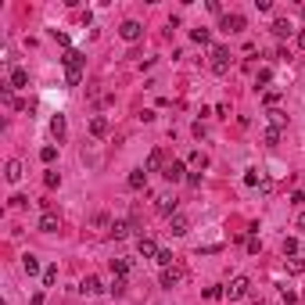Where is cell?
Listing matches in <instances>:
<instances>
[{"label":"cell","instance_id":"cell-1","mask_svg":"<svg viewBox=\"0 0 305 305\" xmlns=\"http://www.w3.org/2000/svg\"><path fill=\"white\" fill-rule=\"evenodd\" d=\"M83 65H86V58L79 51H68L65 54V79H68V86H79L83 83Z\"/></svg>","mask_w":305,"mask_h":305},{"label":"cell","instance_id":"cell-2","mask_svg":"<svg viewBox=\"0 0 305 305\" xmlns=\"http://www.w3.org/2000/svg\"><path fill=\"white\" fill-rule=\"evenodd\" d=\"M180 197L176 194H162V197H155V212L158 216H165V219H173V216H180Z\"/></svg>","mask_w":305,"mask_h":305},{"label":"cell","instance_id":"cell-3","mask_svg":"<svg viewBox=\"0 0 305 305\" xmlns=\"http://www.w3.org/2000/svg\"><path fill=\"white\" fill-rule=\"evenodd\" d=\"M223 291H226V298H230V302H237V298H248V291H251V280H248V277H234L230 284L223 287Z\"/></svg>","mask_w":305,"mask_h":305},{"label":"cell","instance_id":"cell-4","mask_svg":"<svg viewBox=\"0 0 305 305\" xmlns=\"http://www.w3.org/2000/svg\"><path fill=\"white\" fill-rule=\"evenodd\" d=\"M212 72H216V75L230 72V51H226V47H212Z\"/></svg>","mask_w":305,"mask_h":305},{"label":"cell","instance_id":"cell-5","mask_svg":"<svg viewBox=\"0 0 305 305\" xmlns=\"http://www.w3.org/2000/svg\"><path fill=\"white\" fill-rule=\"evenodd\" d=\"M119 36L126 40V43H136V40L144 36V25H140V22H133V18H126V22L119 25Z\"/></svg>","mask_w":305,"mask_h":305},{"label":"cell","instance_id":"cell-6","mask_svg":"<svg viewBox=\"0 0 305 305\" xmlns=\"http://www.w3.org/2000/svg\"><path fill=\"white\" fill-rule=\"evenodd\" d=\"M162 176L169 180V183H180L183 176H187V165H183L180 158H173V162H169V165H165V169H162Z\"/></svg>","mask_w":305,"mask_h":305},{"label":"cell","instance_id":"cell-7","mask_svg":"<svg viewBox=\"0 0 305 305\" xmlns=\"http://www.w3.org/2000/svg\"><path fill=\"white\" fill-rule=\"evenodd\" d=\"M136 251H140L144 258H158L162 248H158V241H155V237H144V234H140V241H136Z\"/></svg>","mask_w":305,"mask_h":305},{"label":"cell","instance_id":"cell-8","mask_svg":"<svg viewBox=\"0 0 305 305\" xmlns=\"http://www.w3.org/2000/svg\"><path fill=\"white\" fill-rule=\"evenodd\" d=\"M180 280H183V266H169V269H162V287H165V291H173Z\"/></svg>","mask_w":305,"mask_h":305},{"label":"cell","instance_id":"cell-9","mask_svg":"<svg viewBox=\"0 0 305 305\" xmlns=\"http://www.w3.org/2000/svg\"><path fill=\"white\" fill-rule=\"evenodd\" d=\"M244 25H248V22H244V14H223V29H226V33H244Z\"/></svg>","mask_w":305,"mask_h":305},{"label":"cell","instance_id":"cell-10","mask_svg":"<svg viewBox=\"0 0 305 305\" xmlns=\"http://www.w3.org/2000/svg\"><path fill=\"white\" fill-rule=\"evenodd\" d=\"M40 230H43V234H58V230H61L58 212H43V216H40Z\"/></svg>","mask_w":305,"mask_h":305},{"label":"cell","instance_id":"cell-11","mask_svg":"<svg viewBox=\"0 0 305 305\" xmlns=\"http://www.w3.org/2000/svg\"><path fill=\"white\" fill-rule=\"evenodd\" d=\"M7 86H11V90H22V86H29V72H25V68H11V75H7Z\"/></svg>","mask_w":305,"mask_h":305},{"label":"cell","instance_id":"cell-12","mask_svg":"<svg viewBox=\"0 0 305 305\" xmlns=\"http://www.w3.org/2000/svg\"><path fill=\"white\" fill-rule=\"evenodd\" d=\"M22 173H25V169H22V162H18V158H11V162L4 165V180H7V183H18Z\"/></svg>","mask_w":305,"mask_h":305},{"label":"cell","instance_id":"cell-13","mask_svg":"<svg viewBox=\"0 0 305 305\" xmlns=\"http://www.w3.org/2000/svg\"><path fill=\"white\" fill-rule=\"evenodd\" d=\"M90 136H97V140H101V136H108V119H104V115L90 119Z\"/></svg>","mask_w":305,"mask_h":305},{"label":"cell","instance_id":"cell-14","mask_svg":"<svg viewBox=\"0 0 305 305\" xmlns=\"http://www.w3.org/2000/svg\"><path fill=\"white\" fill-rule=\"evenodd\" d=\"M169 230H173V237H183V234L190 230V219L187 216H173L169 219Z\"/></svg>","mask_w":305,"mask_h":305},{"label":"cell","instance_id":"cell-15","mask_svg":"<svg viewBox=\"0 0 305 305\" xmlns=\"http://www.w3.org/2000/svg\"><path fill=\"white\" fill-rule=\"evenodd\" d=\"M108 234H112L115 241H126V237L133 234V223H122V219H115V223H112V230H108Z\"/></svg>","mask_w":305,"mask_h":305},{"label":"cell","instance_id":"cell-16","mask_svg":"<svg viewBox=\"0 0 305 305\" xmlns=\"http://www.w3.org/2000/svg\"><path fill=\"white\" fill-rule=\"evenodd\" d=\"M79 291H83V295H101L104 284H101V277H86V280L79 284Z\"/></svg>","mask_w":305,"mask_h":305},{"label":"cell","instance_id":"cell-17","mask_svg":"<svg viewBox=\"0 0 305 305\" xmlns=\"http://www.w3.org/2000/svg\"><path fill=\"white\" fill-rule=\"evenodd\" d=\"M269 29H273V36H280V40H287V36L295 33V29H291V22H287V18H277V22L269 25Z\"/></svg>","mask_w":305,"mask_h":305},{"label":"cell","instance_id":"cell-18","mask_svg":"<svg viewBox=\"0 0 305 305\" xmlns=\"http://www.w3.org/2000/svg\"><path fill=\"white\" fill-rule=\"evenodd\" d=\"M51 133H54L58 144L65 140V133H68V129H65V115H54V119H51Z\"/></svg>","mask_w":305,"mask_h":305},{"label":"cell","instance_id":"cell-19","mask_svg":"<svg viewBox=\"0 0 305 305\" xmlns=\"http://www.w3.org/2000/svg\"><path fill=\"white\" fill-rule=\"evenodd\" d=\"M129 187H133V190H144V187H147V169H133V173H129Z\"/></svg>","mask_w":305,"mask_h":305},{"label":"cell","instance_id":"cell-20","mask_svg":"<svg viewBox=\"0 0 305 305\" xmlns=\"http://www.w3.org/2000/svg\"><path fill=\"white\" fill-rule=\"evenodd\" d=\"M162 162H165L162 147H155V151H151V155H147V165H144V169H147V173H155V169H162Z\"/></svg>","mask_w":305,"mask_h":305},{"label":"cell","instance_id":"cell-21","mask_svg":"<svg viewBox=\"0 0 305 305\" xmlns=\"http://www.w3.org/2000/svg\"><path fill=\"white\" fill-rule=\"evenodd\" d=\"M22 269L29 273V277H36V273H40V258L36 255H22Z\"/></svg>","mask_w":305,"mask_h":305},{"label":"cell","instance_id":"cell-22","mask_svg":"<svg viewBox=\"0 0 305 305\" xmlns=\"http://www.w3.org/2000/svg\"><path fill=\"white\" fill-rule=\"evenodd\" d=\"M112 273L115 277H129V262L126 258H112Z\"/></svg>","mask_w":305,"mask_h":305},{"label":"cell","instance_id":"cell-23","mask_svg":"<svg viewBox=\"0 0 305 305\" xmlns=\"http://www.w3.org/2000/svg\"><path fill=\"white\" fill-rule=\"evenodd\" d=\"M287 273H291V277H302V273H305V258H287Z\"/></svg>","mask_w":305,"mask_h":305},{"label":"cell","instance_id":"cell-24","mask_svg":"<svg viewBox=\"0 0 305 305\" xmlns=\"http://www.w3.org/2000/svg\"><path fill=\"white\" fill-rule=\"evenodd\" d=\"M173 258H176V255H173L169 248H162V251H158V258H155V262H158L162 269H169V266H176V262H173Z\"/></svg>","mask_w":305,"mask_h":305},{"label":"cell","instance_id":"cell-25","mask_svg":"<svg viewBox=\"0 0 305 305\" xmlns=\"http://www.w3.org/2000/svg\"><path fill=\"white\" fill-rule=\"evenodd\" d=\"M298 251H302V244H298V237H287V241H284V255H291V258H298Z\"/></svg>","mask_w":305,"mask_h":305},{"label":"cell","instance_id":"cell-26","mask_svg":"<svg viewBox=\"0 0 305 305\" xmlns=\"http://www.w3.org/2000/svg\"><path fill=\"white\" fill-rule=\"evenodd\" d=\"M43 183H47L51 190H54V187H61V173H58V169H47V173H43Z\"/></svg>","mask_w":305,"mask_h":305},{"label":"cell","instance_id":"cell-27","mask_svg":"<svg viewBox=\"0 0 305 305\" xmlns=\"http://www.w3.org/2000/svg\"><path fill=\"white\" fill-rule=\"evenodd\" d=\"M108 291H112L115 298H122V295H126V277H115V280H112V287H108Z\"/></svg>","mask_w":305,"mask_h":305},{"label":"cell","instance_id":"cell-28","mask_svg":"<svg viewBox=\"0 0 305 305\" xmlns=\"http://www.w3.org/2000/svg\"><path fill=\"white\" fill-rule=\"evenodd\" d=\"M94 226H97V230H112V219H108V212H97V216H94Z\"/></svg>","mask_w":305,"mask_h":305},{"label":"cell","instance_id":"cell-29","mask_svg":"<svg viewBox=\"0 0 305 305\" xmlns=\"http://www.w3.org/2000/svg\"><path fill=\"white\" fill-rule=\"evenodd\" d=\"M269 119H273V129H284V126H287V115H284V112H277V108L269 112Z\"/></svg>","mask_w":305,"mask_h":305},{"label":"cell","instance_id":"cell-30","mask_svg":"<svg viewBox=\"0 0 305 305\" xmlns=\"http://www.w3.org/2000/svg\"><path fill=\"white\" fill-rule=\"evenodd\" d=\"M190 40H194V43H208L212 33H208V29H190Z\"/></svg>","mask_w":305,"mask_h":305},{"label":"cell","instance_id":"cell-31","mask_svg":"<svg viewBox=\"0 0 305 305\" xmlns=\"http://www.w3.org/2000/svg\"><path fill=\"white\" fill-rule=\"evenodd\" d=\"M40 158H43V162H47V165H51V162L58 158V147H54V144H47V147H43V151H40Z\"/></svg>","mask_w":305,"mask_h":305},{"label":"cell","instance_id":"cell-32","mask_svg":"<svg viewBox=\"0 0 305 305\" xmlns=\"http://www.w3.org/2000/svg\"><path fill=\"white\" fill-rule=\"evenodd\" d=\"M266 144H269V147H277V144H280V129H273V126H269V129H266Z\"/></svg>","mask_w":305,"mask_h":305},{"label":"cell","instance_id":"cell-33","mask_svg":"<svg viewBox=\"0 0 305 305\" xmlns=\"http://www.w3.org/2000/svg\"><path fill=\"white\" fill-rule=\"evenodd\" d=\"M205 298L216 302V298H226V291H223V287H205Z\"/></svg>","mask_w":305,"mask_h":305},{"label":"cell","instance_id":"cell-34","mask_svg":"<svg viewBox=\"0 0 305 305\" xmlns=\"http://www.w3.org/2000/svg\"><path fill=\"white\" fill-rule=\"evenodd\" d=\"M54 280H58V266H47V269H43V284H47V287H51Z\"/></svg>","mask_w":305,"mask_h":305},{"label":"cell","instance_id":"cell-35","mask_svg":"<svg viewBox=\"0 0 305 305\" xmlns=\"http://www.w3.org/2000/svg\"><path fill=\"white\" fill-rule=\"evenodd\" d=\"M277 104H280V94H277V90H269V94H266V108L273 112V108H277Z\"/></svg>","mask_w":305,"mask_h":305},{"label":"cell","instance_id":"cell-36","mask_svg":"<svg viewBox=\"0 0 305 305\" xmlns=\"http://www.w3.org/2000/svg\"><path fill=\"white\" fill-rule=\"evenodd\" d=\"M258 251H262V241H258V237H248V255H258Z\"/></svg>","mask_w":305,"mask_h":305},{"label":"cell","instance_id":"cell-37","mask_svg":"<svg viewBox=\"0 0 305 305\" xmlns=\"http://www.w3.org/2000/svg\"><path fill=\"white\" fill-rule=\"evenodd\" d=\"M190 165H201V169H205V165H208V158L201 155V151H194V155H190Z\"/></svg>","mask_w":305,"mask_h":305},{"label":"cell","instance_id":"cell-38","mask_svg":"<svg viewBox=\"0 0 305 305\" xmlns=\"http://www.w3.org/2000/svg\"><path fill=\"white\" fill-rule=\"evenodd\" d=\"M255 79H258V83H269V79H273V68H258Z\"/></svg>","mask_w":305,"mask_h":305},{"label":"cell","instance_id":"cell-39","mask_svg":"<svg viewBox=\"0 0 305 305\" xmlns=\"http://www.w3.org/2000/svg\"><path fill=\"white\" fill-rule=\"evenodd\" d=\"M25 201H29V197H22V194H14V197H11V208H25Z\"/></svg>","mask_w":305,"mask_h":305},{"label":"cell","instance_id":"cell-40","mask_svg":"<svg viewBox=\"0 0 305 305\" xmlns=\"http://www.w3.org/2000/svg\"><path fill=\"white\" fill-rule=\"evenodd\" d=\"M291 201H295V205H305V190H295V194H291Z\"/></svg>","mask_w":305,"mask_h":305},{"label":"cell","instance_id":"cell-41","mask_svg":"<svg viewBox=\"0 0 305 305\" xmlns=\"http://www.w3.org/2000/svg\"><path fill=\"white\" fill-rule=\"evenodd\" d=\"M29 305H43V295H40V291H36V295H33V298H29Z\"/></svg>","mask_w":305,"mask_h":305},{"label":"cell","instance_id":"cell-42","mask_svg":"<svg viewBox=\"0 0 305 305\" xmlns=\"http://www.w3.org/2000/svg\"><path fill=\"white\" fill-rule=\"evenodd\" d=\"M298 47L305 51V29H302V33H298Z\"/></svg>","mask_w":305,"mask_h":305},{"label":"cell","instance_id":"cell-43","mask_svg":"<svg viewBox=\"0 0 305 305\" xmlns=\"http://www.w3.org/2000/svg\"><path fill=\"white\" fill-rule=\"evenodd\" d=\"M298 230L305 234V212H302V216H298Z\"/></svg>","mask_w":305,"mask_h":305},{"label":"cell","instance_id":"cell-44","mask_svg":"<svg viewBox=\"0 0 305 305\" xmlns=\"http://www.w3.org/2000/svg\"><path fill=\"white\" fill-rule=\"evenodd\" d=\"M251 305H262V298H255V302H251Z\"/></svg>","mask_w":305,"mask_h":305},{"label":"cell","instance_id":"cell-45","mask_svg":"<svg viewBox=\"0 0 305 305\" xmlns=\"http://www.w3.org/2000/svg\"><path fill=\"white\" fill-rule=\"evenodd\" d=\"M302 14H305V4H302Z\"/></svg>","mask_w":305,"mask_h":305}]
</instances>
